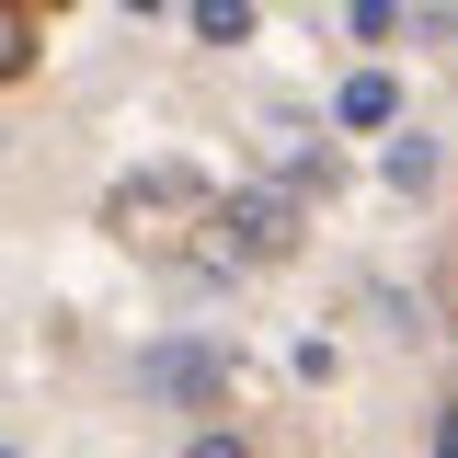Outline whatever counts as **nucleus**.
Segmentation results:
<instances>
[{"instance_id":"1","label":"nucleus","mask_w":458,"mask_h":458,"mask_svg":"<svg viewBox=\"0 0 458 458\" xmlns=\"http://www.w3.org/2000/svg\"><path fill=\"white\" fill-rule=\"evenodd\" d=\"M138 390L172 401V412L218 401V390H229V344H207V333H161V344H138Z\"/></svg>"},{"instance_id":"2","label":"nucleus","mask_w":458,"mask_h":458,"mask_svg":"<svg viewBox=\"0 0 458 458\" xmlns=\"http://www.w3.org/2000/svg\"><path fill=\"white\" fill-rule=\"evenodd\" d=\"M218 229H229V252H252V264H264V252H286V241H298V207H286V195H264V183H241V195L218 207Z\"/></svg>"},{"instance_id":"3","label":"nucleus","mask_w":458,"mask_h":458,"mask_svg":"<svg viewBox=\"0 0 458 458\" xmlns=\"http://www.w3.org/2000/svg\"><path fill=\"white\" fill-rule=\"evenodd\" d=\"M333 114H344V126H390V114H401V92L378 81V69H355V81L333 92Z\"/></svg>"},{"instance_id":"4","label":"nucleus","mask_w":458,"mask_h":458,"mask_svg":"<svg viewBox=\"0 0 458 458\" xmlns=\"http://www.w3.org/2000/svg\"><path fill=\"white\" fill-rule=\"evenodd\" d=\"M401 183V195H412V183H436V138H390V161H378Z\"/></svg>"},{"instance_id":"5","label":"nucleus","mask_w":458,"mask_h":458,"mask_svg":"<svg viewBox=\"0 0 458 458\" xmlns=\"http://www.w3.org/2000/svg\"><path fill=\"white\" fill-rule=\"evenodd\" d=\"M23 57H35V12H23V0H0V81H12Z\"/></svg>"},{"instance_id":"6","label":"nucleus","mask_w":458,"mask_h":458,"mask_svg":"<svg viewBox=\"0 0 458 458\" xmlns=\"http://www.w3.org/2000/svg\"><path fill=\"white\" fill-rule=\"evenodd\" d=\"M195 35H207V47H241V35H252V12H241V0H195Z\"/></svg>"},{"instance_id":"7","label":"nucleus","mask_w":458,"mask_h":458,"mask_svg":"<svg viewBox=\"0 0 458 458\" xmlns=\"http://www.w3.org/2000/svg\"><path fill=\"white\" fill-rule=\"evenodd\" d=\"M183 458H241V436H218V424H207V436H195Z\"/></svg>"},{"instance_id":"8","label":"nucleus","mask_w":458,"mask_h":458,"mask_svg":"<svg viewBox=\"0 0 458 458\" xmlns=\"http://www.w3.org/2000/svg\"><path fill=\"white\" fill-rule=\"evenodd\" d=\"M436 447H447V458H458V412H447V424H436Z\"/></svg>"},{"instance_id":"9","label":"nucleus","mask_w":458,"mask_h":458,"mask_svg":"<svg viewBox=\"0 0 458 458\" xmlns=\"http://www.w3.org/2000/svg\"><path fill=\"white\" fill-rule=\"evenodd\" d=\"M0 458H12V447H0Z\"/></svg>"}]
</instances>
